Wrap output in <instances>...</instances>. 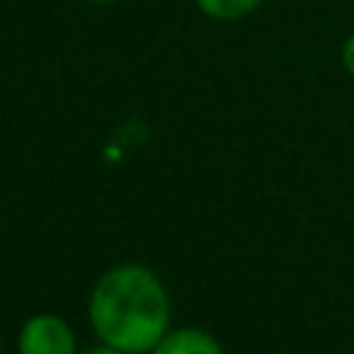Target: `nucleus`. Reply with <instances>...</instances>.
I'll list each match as a JSON object with an SVG mask.
<instances>
[{
    "instance_id": "1",
    "label": "nucleus",
    "mask_w": 354,
    "mask_h": 354,
    "mask_svg": "<svg viewBox=\"0 0 354 354\" xmlns=\"http://www.w3.org/2000/svg\"><path fill=\"white\" fill-rule=\"evenodd\" d=\"M88 318L105 346L144 354L166 335L169 296L149 268L136 263L116 266L94 285Z\"/></svg>"
},
{
    "instance_id": "2",
    "label": "nucleus",
    "mask_w": 354,
    "mask_h": 354,
    "mask_svg": "<svg viewBox=\"0 0 354 354\" xmlns=\"http://www.w3.org/2000/svg\"><path fill=\"white\" fill-rule=\"evenodd\" d=\"M19 354H75V335L58 315H33L19 332Z\"/></svg>"
},
{
    "instance_id": "3",
    "label": "nucleus",
    "mask_w": 354,
    "mask_h": 354,
    "mask_svg": "<svg viewBox=\"0 0 354 354\" xmlns=\"http://www.w3.org/2000/svg\"><path fill=\"white\" fill-rule=\"evenodd\" d=\"M152 354H221V346L202 329H177L163 335Z\"/></svg>"
},
{
    "instance_id": "4",
    "label": "nucleus",
    "mask_w": 354,
    "mask_h": 354,
    "mask_svg": "<svg viewBox=\"0 0 354 354\" xmlns=\"http://www.w3.org/2000/svg\"><path fill=\"white\" fill-rule=\"evenodd\" d=\"M199 8L207 14V17H216V19H238L243 14H249L260 0H196Z\"/></svg>"
},
{
    "instance_id": "5",
    "label": "nucleus",
    "mask_w": 354,
    "mask_h": 354,
    "mask_svg": "<svg viewBox=\"0 0 354 354\" xmlns=\"http://www.w3.org/2000/svg\"><path fill=\"white\" fill-rule=\"evenodd\" d=\"M343 64H346V69L354 75V36L346 41V47H343Z\"/></svg>"
},
{
    "instance_id": "6",
    "label": "nucleus",
    "mask_w": 354,
    "mask_h": 354,
    "mask_svg": "<svg viewBox=\"0 0 354 354\" xmlns=\"http://www.w3.org/2000/svg\"><path fill=\"white\" fill-rule=\"evenodd\" d=\"M83 354H130V351H122V348H113V346H100V348L83 351Z\"/></svg>"
},
{
    "instance_id": "7",
    "label": "nucleus",
    "mask_w": 354,
    "mask_h": 354,
    "mask_svg": "<svg viewBox=\"0 0 354 354\" xmlns=\"http://www.w3.org/2000/svg\"><path fill=\"white\" fill-rule=\"evenodd\" d=\"M94 3H111V0H94Z\"/></svg>"
}]
</instances>
